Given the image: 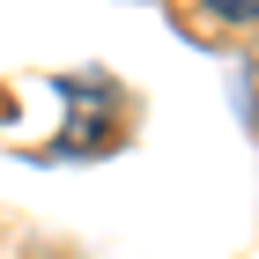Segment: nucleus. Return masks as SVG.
<instances>
[{
  "label": "nucleus",
  "instance_id": "f257e3e1",
  "mask_svg": "<svg viewBox=\"0 0 259 259\" xmlns=\"http://www.w3.org/2000/svg\"><path fill=\"white\" fill-rule=\"evenodd\" d=\"M207 15H222V22H259V0H207Z\"/></svg>",
  "mask_w": 259,
  "mask_h": 259
}]
</instances>
